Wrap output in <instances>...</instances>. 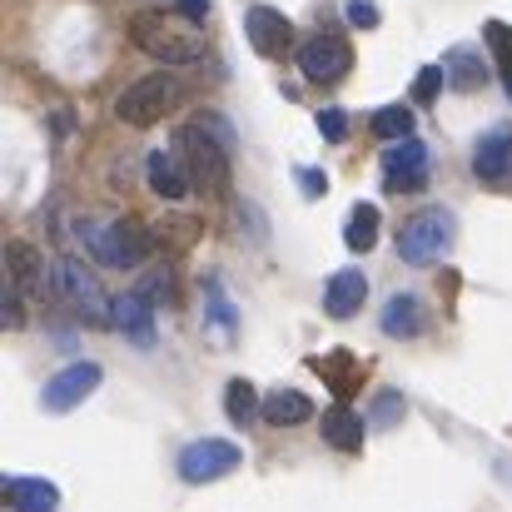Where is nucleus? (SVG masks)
<instances>
[{"label":"nucleus","instance_id":"c85d7f7f","mask_svg":"<svg viewBox=\"0 0 512 512\" xmlns=\"http://www.w3.org/2000/svg\"><path fill=\"white\" fill-rule=\"evenodd\" d=\"M319 135H324L329 145H343V140H348V115H343L339 105L319 110Z\"/></svg>","mask_w":512,"mask_h":512},{"label":"nucleus","instance_id":"f704fd0d","mask_svg":"<svg viewBox=\"0 0 512 512\" xmlns=\"http://www.w3.org/2000/svg\"><path fill=\"white\" fill-rule=\"evenodd\" d=\"M503 80H508V100H512V75H503Z\"/></svg>","mask_w":512,"mask_h":512},{"label":"nucleus","instance_id":"20e7f679","mask_svg":"<svg viewBox=\"0 0 512 512\" xmlns=\"http://www.w3.org/2000/svg\"><path fill=\"white\" fill-rule=\"evenodd\" d=\"M80 239H85V249L100 259V264H110V269H135L140 259H145V229L135 224V219H115V224H100V219H85L80 229H75Z\"/></svg>","mask_w":512,"mask_h":512},{"label":"nucleus","instance_id":"f8f14e48","mask_svg":"<svg viewBox=\"0 0 512 512\" xmlns=\"http://www.w3.org/2000/svg\"><path fill=\"white\" fill-rule=\"evenodd\" d=\"M244 30H249V45H254L264 60H279V55H289V45H294V25H289V15L274 10V5H249Z\"/></svg>","mask_w":512,"mask_h":512},{"label":"nucleus","instance_id":"72a5a7b5","mask_svg":"<svg viewBox=\"0 0 512 512\" xmlns=\"http://www.w3.org/2000/svg\"><path fill=\"white\" fill-rule=\"evenodd\" d=\"M179 15H184L189 25H204V15H209V0H179Z\"/></svg>","mask_w":512,"mask_h":512},{"label":"nucleus","instance_id":"412c9836","mask_svg":"<svg viewBox=\"0 0 512 512\" xmlns=\"http://www.w3.org/2000/svg\"><path fill=\"white\" fill-rule=\"evenodd\" d=\"M378 229H383L378 204H353L348 219H343V244H348L353 254H368V249L378 244Z\"/></svg>","mask_w":512,"mask_h":512},{"label":"nucleus","instance_id":"6e6552de","mask_svg":"<svg viewBox=\"0 0 512 512\" xmlns=\"http://www.w3.org/2000/svg\"><path fill=\"white\" fill-rule=\"evenodd\" d=\"M383 184H388L393 194H418V189H428V145H423L418 135L388 140V150H383Z\"/></svg>","mask_w":512,"mask_h":512},{"label":"nucleus","instance_id":"f3484780","mask_svg":"<svg viewBox=\"0 0 512 512\" xmlns=\"http://www.w3.org/2000/svg\"><path fill=\"white\" fill-rule=\"evenodd\" d=\"M378 329L388 339H418L423 334V299L418 294H393L388 309H383V319H378Z\"/></svg>","mask_w":512,"mask_h":512},{"label":"nucleus","instance_id":"4be33fe9","mask_svg":"<svg viewBox=\"0 0 512 512\" xmlns=\"http://www.w3.org/2000/svg\"><path fill=\"white\" fill-rule=\"evenodd\" d=\"M443 70H448V85L453 90H478L483 80H488V65H483V55L478 50H468V45H458V50H448L443 55Z\"/></svg>","mask_w":512,"mask_h":512},{"label":"nucleus","instance_id":"6ab92c4d","mask_svg":"<svg viewBox=\"0 0 512 512\" xmlns=\"http://www.w3.org/2000/svg\"><path fill=\"white\" fill-rule=\"evenodd\" d=\"M269 428H294V423H309L314 418V403L299 393V388H279L264 398V413H259Z\"/></svg>","mask_w":512,"mask_h":512},{"label":"nucleus","instance_id":"393cba45","mask_svg":"<svg viewBox=\"0 0 512 512\" xmlns=\"http://www.w3.org/2000/svg\"><path fill=\"white\" fill-rule=\"evenodd\" d=\"M373 135L378 140H408L413 135V110L408 105H383L373 115Z\"/></svg>","mask_w":512,"mask_h":512},{"label":"nucleus","instance_id":"9d476101","mask_svg":"<svg viewBox=\"0 0 512 512\" xmlns=\"http://www.w3.org/2000/svg\"><path fill=\"white\" fill-rule=\"evenodd\" d=\"M100 363H70V368H60L50 383H45V393H40V408L45 413H70V408H80L95 388H100Z\"/></svg>","mask_w":512,"mask_h":512},{"label":"nucleus","instance_id":"2eb2a0df","mask_svg":"<svg viewBox=\"0 0 512 512\" xmlns=\"http://www.w3.org/2000/svg\"><path fill=\"white\" fill-rule=\"evenodd\" d=\"M145 179H150V189H155L160 199H184V194L194 189V179H189V170H184L179 150H150Z\"/></svg>","mask_w":512,"mask_h":512},{"label":"nucleus","instance_id":"b1692460","mask_svg":"<svg viewBox=\"0 0 512 512\" xmlns=\"http://www.w3.org/2000/svg\"><path fill=\"white\" fill-rule=\"evenodd\" d=\"M224 413H229V423H234V428H249V423H254V413H264L259 388H254L249 378H234V383L224 388Z\"/></svg>","mask_w":512,"mask_h":512},{"label":"nucleus","instance_id":"dca6fc26","mask_svg":"<svg viewBox=\"0 0 512 512\" xmlns=\"http://www.w3.org/2000/svg\"><path fill=\"white\" fill-rule=\"evenodd\" d=\"M363 299H368L363 269H339V274L329 279V289H324V314L343 324V319H353V314L363 309Z\"/></svg>","mask_w":512,"mask_h":512},{"label":"nucleus","instance_id":"473e14b6","mask_svg":"<svg viewBox=\"0 0 512 512\" xmlns=\"http://www.w3.org/2000/svg\"><path fill=\"white\" fill-rule=\"evenodd\" d=\"M299 189H304V199H324V194H329V174L324 170H299Z\"/></svg>","mask_w":512,"mask_h":512},{"label":"nucleus","instance_id":"4468645a","mask_svg":"<svg viewBox=\"0 0 512 512\" xmlns=\"http://www.w3.org/2000/svg\"><path fill=\"white\" fill-rule=\"evenodd\" d=\"M5 279L25 294V299H40L45 294V259L35 254V244H25V239H15V244H5Z\"/></svg>","mask_w":512,"mask_h":512},{"label":"nucleus","instance_id":"cd10ccee","mask_svg":"<svg viewBox=\"0 0 512 512\" xmlns=\"http://www.w3.org/2000/svg\"><path fill=\"white\" fill-rule=\"evenodd\" d=\"M443 80H448V70H443V65H423V70H418V80H413V100H418V105H433V100H438V90H443Z\"/></svg>","mask_w":512,"mask_h":512},{"label":"nucleus","instance_id":"1a4fd4ad","mask_svg":"<svg viewBox=\"0 0 512 512\" xmlns=\"http://www.w3.org/2000/svg\"><path fill=\"white\" fill-rule=\"evenodd\" d=\"M299 70L314 85H339L343 75L353 70V50H348L343 35H314V40L299 45Z\"/></svg>","mask_w":512,"mask_h":512},{"label":"nucleus","instance_id":"f257e3e1","mask_svg":"<svg viewBox=\"0 0 512 512\" xmlns=\"http://www.w3.org/2000/svg\"><path fill=\"white\" fill-rule=\"evenodd\" d=\"M174 150L184 160V170L194 179V189L209 194H229V145L209 135V125H184L174 135Z\"/></svg>","mask_w":512,"mask_h":512},{"label":"nucleus","instance_id":"2f4dec72","mask_svg":"<svg viewBox=\"0 0 512 512\" xmlns=\"http://www.w3.org/2000/svg\"><path fill=\"white\" fill-rule=\"evenodd\" d=\"M343 15H348V25H358V30H373V25H378V5H373V0H348Z\"/></svg>","mask_w":512,"mask_h":512},{"label":"nucleus","instance_id":"a878e982","mask_svg":"<svg viewBox=\"0 0 512 512\" xmlns=\"http://www.w3.org/2000/svg\"><path fill=\"white\" fill-rule=\"evenodd\" d=\"M483 40H488V50H493L498 70H503V75H512V25H503V20H488V25H483Z\"/></svg>","mask_w":512,"mask_h":512},{"label":"nucleus","instance_id":"7ed1b4c3","mask_svg":"<svg viewBox=\"0 0 512 512\" xmlns=\"http://www.w3.org/2000/svg\"><path fill=\"white\" fill-rule=\"evenodd\" d=\"M50 289H55V294H60L85 324H95V329L110 324V304H115V299H105L100 279H95L80 259H70V254L55 259V264H50Z\"/></svg>","mask_w":512,"mask_h":512},{"label":"nucleus","instance_id":"5701e85b","mask_svg":"<svg viewBox=\"0 0 512 512\" xmlns=\"http://www.w3.org/2000/svg\"><path fill=\"white\" fill-rule=\"evenodd\" d=\"M309 368H314V373H324V378H334V393H339V398H353V393H358V383H363V368H358L348 353L309 358Z\"/></svg>","mask_w":512,"mask_h":512},{"label":"nucleus","instance_id":"bb28decb","mask_svg":"<svg viewBox=\"0 0 512 512\" xmlns=\"http://www.w3.org/2000/svg\"><path fill=\"white\" fill-rule=\"evenodd\" d=\"M204 289H209V324H214V334H224V339H234V304L224 299V289H219L214 279H209Z\"/></svg>","mask_w":512,"mask_h":512},{"label":"nucleus","instance_id":"a211bd4d","mask_svg":"<svg viewBox=\"0 0 512 512\" xmlns=\"http://www.w3.org/2000/svg\"><path fill=\"white\" fill-rule=\"evenodd\" d=\"M5 498L15 512H55L60 508V488L45 478H5Z\"/></svg>","mask_w":512,"mask_h":512},{"label":"nucleus","instance_id":"f03ea898","mask_svg":"<svg viewBox=\"0 0 512 512\" xmlns=\"http://www.w3.org/2000/svg\"><path fill=\"white\" fill-rule=\"evenodd\" d=\"M130 35H135V45H140L150 60H160V65H199V60H204V40H199L194 30L165 20V15H135V20H130Z\"/></svg>","mask_w":512,"mask_h":512},{"label":"nucleus","instance_id":"9b49d317","mask_svg":"<svg viewBox=\"0 0 512 512\" xmlns=\"http://www.w3.org/2000/svg\"><path fill=\"white\" fill-rule=\"evenodd\" d=\"M110 329L125 334L135 348H155L160 334H155V304H150V294H145V289L120 294V299L110 304Z\"/></svg>","mask_w":512,"mask_h":512},{"label":"nucleus","instance_id":"0eeeda50","mask_svg":"<svg viewBox=\"0 0 512 512\" xmlns=\"http://www.w3.org/2000/svg\"><path fill=\"white\" fill-rule=\"evenodd\" d=\"M239 463H244L239 443H229V438H199V443H189V448L179 453V478H184L189 488H199V483L229 478Z\"/></svg>","mask_w":512,"mask_h":512},{"label":"nucleus","instance_id":"7c9ffc66","mask_svg":"<svg viewBox=\"0 0 512 512\" xmlns=\"http://www.w3.org/2000/svg\"><path fill=\"white\" fill-rule=\"evenodd\" d=\"M0 319H5V329H20L25 324V309H20V289L5 279V294H0Z\"/></svg>","mask_w":512,"mask_h":512},{"label":"nucleus","instance_id":"c756f323","mask_svg":"<svg viewBox=\"0 0 512 512\" xmlns=\"http://www.w3.org/2000/svg\"><path fill=\"white\" fill-rule=\"evenodd\" d=\"M403 413H408V403H403L398 393H378V398H373V423H378V428H383V423H398Z\"/></svg>","mask_w":512,"mask_h":512},{"label":"nucleus","instance_id":"ddd939ff","mask_svg":"<svg viewBox=\"0 0 512 512\" xmlns=\"http://www.w3.org/2000/svg\"><path fill=\"white\" fill-rule=\"evenodd\" d=\"M473 174L493 189H512V125H498L478 140L473 150Z\"/></svg>","mask_w":512,"mask_h":512},{"label":"nucleus","instance_id":"39448f33","mask_svg":"<svg viewBox=\"0 0 512 512\" xmlns=\"http://www.w3.org/2000/svg\"><path fill=\"white\" fill-rule=\"evenodd\" d=\"M453 229L458 219L448 209H418L403 229H398V259L403 264H433L453 249Z\"/></svg>","mask_w":512,"mask_h":512},{"label":"nucleus","instance_id":"423d86ee","mask_svg":"<svg viewBox=\"0 0 512 512\" xmlns=\"http://www.w3.org/2000/svg\"><path fill=\"white\" fill-rule=\"evenodd\" d=\"M174 100H179V80H174L170 65H165V70L135 80V85L115 100V115H120L125 125H135V130H150V125L165 120V110H170Z\"/></svg>","mask_w":512,"mask_h":512},{"label":"nucleus","instance_id":"aec40b11","mask_svg":"<svg viewBox=\"0 0 512 512\" xmlns=\"http://www.w3.org/2000/svg\"><path fill=\"white\" fill-rule=\"evenodd\" d=\"M324 443L339 448V453H358L363 448V418L348 408V403H334L324 413Z\"/></svg>","mask_w":512,"mask_h":512}]
</instances>
